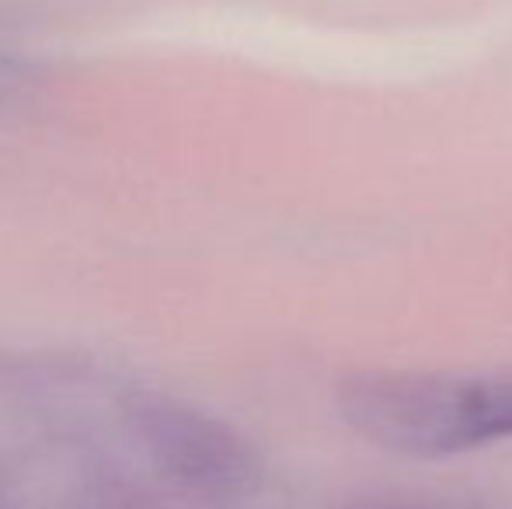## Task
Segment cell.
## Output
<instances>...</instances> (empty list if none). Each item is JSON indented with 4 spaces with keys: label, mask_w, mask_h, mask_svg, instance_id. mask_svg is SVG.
Here are the masks:
<instances>
[{
    "label": "cell",
    "mask_w": 512,
    "mask_h": 509,
    "mask_svg": "<svg viewBox=\"0 0 512 509\" xmlns=\"http://www.w3.org/2000/svg\"><path fill=\"white\" fill-rule=\"evenodd\" d=\"M342 412L377 447L411 457H450L512 440V377L359 374L342 387Z\"/></svg>",
    "instance_id": "1"
}]
</instances>
